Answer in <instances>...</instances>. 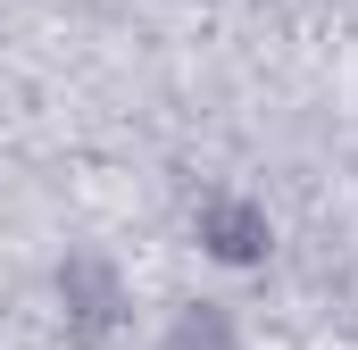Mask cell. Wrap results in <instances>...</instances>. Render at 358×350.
Here are the masks:
<instances>
[{"mask_svg": "<svg viewBox=\"0 0 358 350\" xmlns=\"http://www.w3.org/2000/svg\"><path fill=\"white\" fill-rule=\"evenodd\" d=\"M167 350H242V342H234V326H225L217 309H183L176 334H167Z\"/></svg>", "mask_w": 358, "mask_h": 350, "instance_id": "3", "label": "cell"}, {"mask_svg": "<svg viewBox=\"0 0 358 350\" xmlns=\"http://www.w3.org/2000/svg\"><path fill=\"white\" fill-rule=\"evenodd\" d=\"M67 300H76V317H84L92 334L117 317V284H108V267H67Z\"/></svg>", "mask_w": 358, "mask_h": 350, "instance_id": "2", "label": "cell"}, {"mask_svg": "<svg viewBox=\"0 0 358 350\" xmlns=\"http://www.w3.org/2000/svg\"><path fill=\"white\" fill-rule=\"evenodd\" d=\"M200 242H208L217 259L250 267L259 251H267V217H259L250 200H208V209H200Z\"/></svg>", "mask_w": 358, "mask_h": 350, "instance_id": "1", "label": "cell"}]
</instances>
